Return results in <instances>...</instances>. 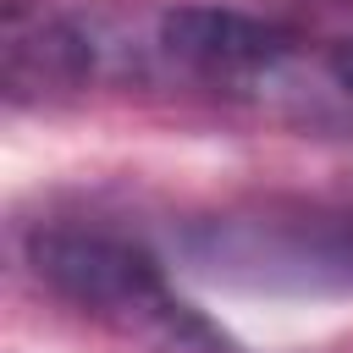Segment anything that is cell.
I'll return each mask as SVG.
<instances>
[{"instance_id":"6da1fadb","label":"cell","mask_w":353,"mask_h":353,"mask_svg":"<svg viewBox=\"0 0 353 353\" xmlns=\"http://www.w3.org/2000/svg\"><path fill=\"white\" fill-rule=\"evenodd\" d=\"M17 243L28 276L127 353H248L221 320L182 298L154 248L116 221L44 215L22 226Z\"/></svg>"},{"instance_id":"7a4b0ae2","label":"cell","mask_w":353,"mask_h":353,"mask_svg":"<svg viewBox=\"0 0 353 353\" xmlns=\"http://www.w3.org/2000/svg\"><path fill=\"white\" fill-rule=\"evenodd\" d=\"M193 270L248 292L347 298L353 292V193H265L193 215L176 232Z\"/></svg>"},{"instance_id":"3957f363","label":"cell","mask_w":353,"mask_h":353,"mask_svg":"<svg viewBox=\"0 0 353 353\" xmlns=\"http://www.w3.org/2000/svg\"><path fill=\"white\" fill-rule=\"evenodd\" d=\"M88 22L99 39V72L210 99H259L281 88L298 50L287 28L237 6H154Z\"/></svg>"},{"instance_id":"277c9868","label":"cell","mask_w":353,"mask_h":353,"mask_svg":"<svg viewBox=\"0 0 353 353\" xmlns=\"http://www.w3.org/2000/svg\"><path fill=\"white\" fill-rule=\"evenodd\" d=\"M99 77L94 22L55 0L0 6V94L11 110H50Z\"/></svg>"},{"instance_id":"5b68a950","label":"cell","mask_w":353,"mask_h":353,"mask_svg":"<svg viewBox=\"0 0 353 353\" xmlns=\"http://www.w3.org/2000/svg\"><path fill=\"white\" fill-rule=\"evenodd\" d=\"M331 77H336V88L353 99V39H347V44H336V55H331Z\"/></svg>"}]
</instances>
